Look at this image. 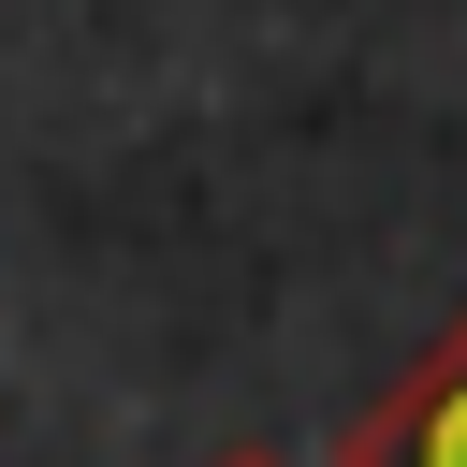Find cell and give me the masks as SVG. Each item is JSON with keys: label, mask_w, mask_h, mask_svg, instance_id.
I'll list each match as a JSON object with an SVG mask.
<instances>
[{"label": "cell", "mask_w": 467, "mask_h": 467, "mask_svg": "<svg viewBox=\"0 0 467 467\" xmlns=\"http://www.w3.org/2000/svg\"><path fill=\"white\" fill-rule=\"evenodd\" d=\"M336 467H467V306L409 350V379H394V394H365V409H350Z\"/></svg>", "instance_id": "obj_1"}, {"label": "cell", "mask_w": 467, "mask_h": 467, "mask_svg": "<svg viewBox=\"0 0 467 467\" xmlns=\"http://www.w3.org/2000/svg\"><path fill=\"white\" fill-rule=\"evenodd\" d=\"M234 467H277V452H234Z\"/></svg>", "instance_id": "obj_2"}]
</instances>
